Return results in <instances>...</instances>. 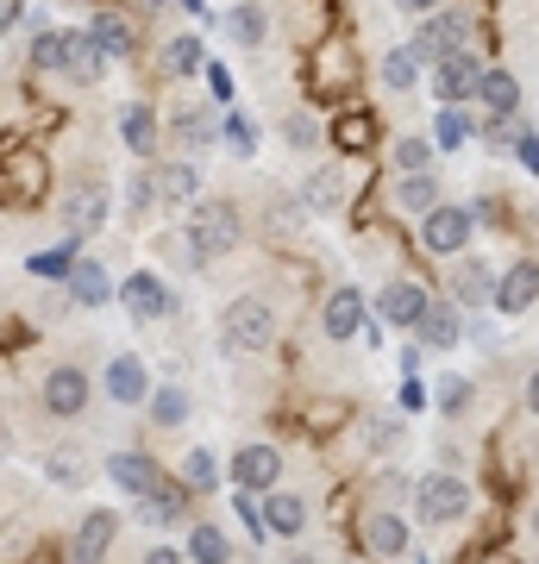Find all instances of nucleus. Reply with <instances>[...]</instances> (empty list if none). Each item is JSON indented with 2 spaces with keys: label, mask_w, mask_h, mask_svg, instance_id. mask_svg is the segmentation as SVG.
<instances>
[{
  "label": "nucleus",
  "mask_w": 539,
  "mask_h": 564,
  "mask_svg": "<svg viewBox=\"0 0 539 564\" xmlns=\"http://www.w3.org/2000/svg\"><path fill=\"white\" fill-rule=\"evenodd\" d=\"M239 239H245L239 207H233V202H195V214H188V232H182L188 258H195V263L233 258V245H239Z\"/></svg>",
  "instance_id": "nucleus-1"
},
{
  "label": "nucleus",
  "mask_w": 539,
  "mask_h": 564,
  "mask_svg": "<svg viewBox=\"0 0 539 564\" xmlns=\"http://www.w3.org/2000/svg\"><path fill=\"white\" fill-rule=\"evenodd\" d=\"M277 339V307L258 302V295H239V302L220 314V345L226 351H263Z\"/></svg>",
  "instance_id": "nucleus-2"
},
{
  "label": "nucleus",
  "mask_w": 539,
  "mask_h": 564,
  "mask_svg": "<svg viewBox=\"0 0 539 564\" xmlns=\"http://www.w3.org/2000/svg\"><path fill=\"white\" fill-rule=\"evenodd\" d=\"M414 508L427 527H445V521H464L471 514V484L452 477V470H433V477H420L414 484Z\"/></svg>",
  "instance_id": "nucleus-3"
},
{
  "label": "nucleus",
  "mask_w": 539,
  "mask_h": 564,
  "mask_svg": "<svg viewBox=\"0 0 539 564\" xmlns=\"http://www.w3.org/2000/svg\"><path fill=\"white\" fill-rule=\"evenodd\" d=\"M420 245H427L433 258H459L464 245H471V207L433 202L427 214H420Z\"/></svg>",
  "instance_id": "nucleus-4"
},
{
  "label": "nucleus",
  "mask_w": 539,
  "mask_h": 564,
  "mask_svg": "<svg viewBox=\"0 0 539 564\" xmlns=\"http://www.w3.org/2000/svg\"><path fill=\"white\" fill-rule=\"evenodd\" d=\"M459 44H471V13H440V7H433V13H420V32H414L408 51H414L420 63H440L445 51H459Z\"/></svg>",
  "instance_id": "nucleus-5"
},
{
  "label": "nucleus",
  "mask_w": 539,
  "mask_h": 564,
  "mask_svg": "<svg viewBox=\"0 0 539 564\" xmlns=\"http://www.w3.org/2000/svg\"><path fill=\"white\" fill-rule=\"evenodd\" d=\"M82 408H88V370H82V364H57V370L44 377V414L82 421Z\"/></svg>",
  "instance_id": "nucleus-6"
},
{
  "label": "nucleus",
  "mask_w": 539,
  "mask_h": 564,
  "mask_svg": "<svg viewBox=\"0 0 539 564\" xmlns=\"http://www.w3.org/2000/svg\"><path fill=\"white\" fill-rule=\"evenodd\" d=\"M477 76H483V57H471V51H445L440 63H433V95L440 101H464V95H477Z\"/></svg>",
  "instance_id": "nucleus-7"
},
{
  "label": "nucleus",
  "mask_w": 539,
  "mask_h": 564,
  "mask_svg": "<svg viewBox=\"0 0 539 564\" xmlns=\"http://www.w3.org/2000/svg\"><path fill=\"white\" fill-rule=\"evenodd\" d=\"M63 226H69V239H95L100 226H107V188H69L63 195Z\"/></svg>",
  "instance_id": "nucleus-8"
},
{
  "label": "nucleus",
  "mask_w": 539,
  "mask_h": 564,
  "mask_svg": "<svg viewBox=\"0 0 539 564\" xmlns=\"http://www.w3.org/2000/svg\"><path fill=\"white\" fill-rule=\"evenodd\" d=\"M282 477V458H277V445H245V452H233V484L239 489H277Z\"/></svg>",
  "instance_id": "nucleus-9"
},
{
  "label": "nucleus",
  "mask_w": 539,
  "mask_h": 564,
  "mask_svg": "<svg viewBox=\"0 0 539 564\" xmlns=\"http://www.w3.org/2000/svg\"><path fill=\"white\" fill-rule=\"evenodd\" d=\"M107 51H100V39L95 32H69V57H63V69L57 76H69V82H82V88H95L100 76H107Z\"/></svg>",
  "instance_id": "nucleus-10"
},
{
  "label": "nucleus",
  "mask_w": 539,
  "mask_h": 564,
  "mask_svg": "<svg viewBox=\"0 0 539 564\" xmlns=\"http://www.w3.org/2000/svg\"><path fill=\"white\" fill-rule=\"evenodd\" d=\"M377 314H382V326H414L420 314H427V289L420 282H382V295H377Z\"/></svg>",
  "instance_id": "nucleus-11"
},
{
  "label": "nucleus",
  "mask_w": 539,
  "mask_h": 564,
  "mask_svg": "<svg viewBox=\"0 0 539 564\" xmlns=\"http://www.w3.org/2000/svg\"><path fill=\"white\" fill-rule=\"evenodd\" d=\"M107 395H114L120 408H139L144 395H151V377H144L139 351H120V358L107 364Z\"/></svg>",
  "instance_id": "nucleus-12"
},
{
  "label": "nucleus",
  "mask_w": 539,
  "mask_h": 564,
  "mask_svg": "<svg viewBox=\"0 0 539 564\" xmlns=\"http://www.w3.org/2000/svg\"><path fill=\"white\" fill-rule=\"evenodd\" d=\"M320 326H326V339H352V333H364V295L352 289V282L326 295V307H320Z\"/></svg>",
  "instance_id": "nucleus-13"
},
{
  "label": "nucleus",
  "mask_w": 539,
  "mask_h": 564,
  "mask_svg": "<svg viewBox=\"0 0 539 564\" xmlns=\"http://www.w3.org/2000/svg\"><path fill=\"white\" fill-rule=\"evenodd\" d=\"M120 302L132 307L139 321H163V314H170V289H163L151 270H132V276L120 282Z\"/></svg>",
  "instance_id": "nucleus-14"
},
{
  "label": "nucleus",
  "mask_w": 539,
  "mask_h": 564,
  "mask_svg": "<svg viewBox=\"0 0 539 564\" xmlns=\"http://www.w3.org/2000/svg\"><path fill=\"white\" fill-rule=\"evenodd\" d=\"M364 545H370L377 558H401V552H408V521L389 514V508H370V514H364Z\"/></svg>",
  "instance_id": "nucleus-15"
},
{
  "label": "nucleus",
  "mask_w": 539,
  "mask_h": 564,
  "mask_svg": "<svg viewBox=\"0 0 539 564\" xmlns=\"http://www.w3.org/2000/svg\"><path fill=\"white\" fill-rule=\"evenodd\" d=\"M533 295H539V270H533V258H520L515 270L496 282V295H489V302H496L502 314H527V307H533Z\"/></svg>",
  "instance_id": "nucleus-16"
},
{
  "label": "nucleus",
  "mask_w": 539,
  "mask_h": 564,
  "mask_svg": "<svg viewBox=\"0 0 539 564\" xmlns=\"http://www.w3.org/2000/svg\"><path fill=\"white\" fill-rule=\"evenodd\" d=\"M120 540V514L114 508H88L76 527V558H107V545Z\"/></svg>",
  "instance_id": "nucleus-17"
},
{
  "label": "nucleus",
  "mask_w": 539,
  "mask_h": 564,
  "mask_svg": "<svg viewBox=\"0 0 539 564\" xmlns=\"http://www.w3.org/2000/svg\"><path fill=\"white\" fill-rule=\"evenodd\" d=\"M420 345H433V351H452V345L464 339V321H459V307H433L427 302V314L414 321Z\"/></svg>",
  "instance_id": "nucleus-18"
},
{
  "label": "nucleus",
  "mask_w": 539,
  "mask_h": 564,
  "mask_svg": "<svg viewBox=\"0 0 539 564\" xmlns=\"http://www.w3.org/2000/svg\"><path fill=\"white\" fill-rule=\"evenodd\" d=\"M301 527H308V502H301V496H289V489H277V496L263 502V533H277V540H295Z\"/></svg>",
  "instance_id": "nucleus-19"
},
{
  "label": "nucleus",
  "mask_w": 539,
  "mask_h": 564,
  "mask_svg": "<svg viewBox=\"0 0 539 564\" xmlns=\"http://www.w3.org/2000/svg\"><path fill=\"white\" fill-rule=\"evenodd\" d=\"M120 139L132 144V158H151V144H158V113H151V101L120 107Z\"/></svg>",
  "instance_id": "nucleus-20"
},
{
  "label": "nucleus",
  "mask_w": 539,
  "mask_h": 564,
  "mask_svg": "<svg viewBox=\"0 0 539 564\" xmlns=\"http://www.w3.org/2000/svg\"><path fill=\"white\" fill-rule=\"evenodd\" d=\"M339 202H345V176L333 163H320L314 176L301 182V207H308V214H333Z\"/></svg>",
  "instance_id": "nucleus-21"
},
{
  "label": "nucleus",
  "mask_w": 539,
  "mask_h": 564,
  "mask_svg": "<svg viewBox=\"0 0 539 564\" xmlns=\"http://www.w3.org/2000/svg\"><path fill=\"white\" fill-rule=\"evenodd\" d=\"M88 32L100 39V51H107V57H132V20H126L120 7H100L95 20H88Z\"/></svg>",
  "instance_id": "nucleus-22"
},
{
  "label": "nucleus",
  "mask_w": 539,
  "mask_h": 564,
  "mask_svg": "<svg viewBox=\"0 0 539 564\" xmlns=\"http://www.w3.org/2000/svg\"><path fill=\"white\" fill-rule=\"evenodd\" d=\"M107 477L120 489H132V496H144V489L158 484V464L144 458V452H114V458H107Z\"/></svg>",
  "instance_id": "nucleus-23"
},
{
  "label": "nucleus",
  "mask_w": 539,
  "mask_h": 564,
  "mask_svg": "<svg viewBox=\"0 0 539 564\" xmlns=\"http://www.w3.org/2000/svg\"><path fill=\"white\" fill-rule=\"evenodd\" d=\"M195 188H201V170H195V163H188V158H170V163H163V170H158V202L182 207V202H188V195H195Z\"/></svg>",
  "instance_id": "nucleus-24"
},
{
  "label": "nucleus",
  "mask_w": 539,
  "mask_h": 564,
  "mask_svg": "<svg viewBox=\"0 0 539 564\" xmlns=\"http://www.w3.org/2000/svg\"><path fill=\"white\" fill-rule=\"evenodd\" d=\"M144 408H151V426H163V433H176L182 421H188V389L182 383H163L144 395Z\"/></svg>",
  "instance_id": "nucleus-25"
},
{
  "label": "nucleus",
  "mask_w": 539,
  "mask_h": 564,
  "mask_svg": "<svg viewBox=\"0 0 539 564\" xmlns=\"http://www.w3.org/2000/svg\"><path fill=\"white\" fill-rule=\"evenodd\" d=\"M477 101L489 107V113H515L520 107V82L508 76V69H483L477 76Z\"/></svg>",
  "instance_id": "nucleus-26"
},
{
  "label": "nucleus",
  "mask_w": 539,
  "mask_h": 564,
  "mask_svg": "<svg viewBox=\"0 0 539 564\" xmlns=\"http://www.w3.org/2000/svg\"><path fill=\"white\" fill-rule=\"evenodd\" d=\"M69 289H76V302L82 307H100L114 289H107V270H100L95 258H82V263H69Z\"/></svg>",
  "instance_id": "nucleus-27"
},
{
  "label": "nucleus",
  "mask_w": 539,
  "mask_h": 564,
  "mask_svg": "<svg viewBox=\"0 0 539 564\" xmlns=\"http://www.w3.org/2000/svg\"><path fill=\"white\" fill-rule=\"evenodd\" d=\"M396 202L408 207V214H427V207L440 202V182H433V170H401V188Z\"/></svg>",
  "instance_id": "nucleus-28"
},
{
  "label": "nucleus",
  "mask_w": 539,
  "mask_h": 564,
  "mask_svg": "<svg viewBox=\"0 0 539 564\" xmlns=\"http://www.w3.org/2000/svg\"><path fill=\"white\" fill-rule=\"evenodd\" d=\"M139 514L151 527H170V521H182V489H163V484H151L139 496Z\"/></svg>",
  "instance_id": "nucleus-29"
},
{
  "label": "nucleus",
  "mask_w": 539,
  "mask_h": 564,
  "mask_svg": "<svg viewBox=\"0 0 539 564\" xmlns=\"http://www.w3.org/2000/svg\"><path fill=\"white\" fill-rule=\"evenodd\" d=\"M452 289H459V302H464V307H483L489 295H496V282H489V270H483V263H471V258L459 263V276H452Z\"/></svg>",
  "instance_id": "nucleus-30"
},
{
  "label": "nucleus",
  "mask_w": 539,
  "mask_h": 564,
  "mask_svg": "<svg viewBox=\"0 0 539 564\" xmlns=\"http://www.w3.org/2000/svg\"><path fill=\"white\" fill-rule=\"evenodd\" d=\"M220 484V458H214V452H207V445H195V452H188V458H182V489H214Z\"/></svg>",
  "instance_id": "nucleus-31"
},
{
  "label": "nucleus",
  "mask_w": 539,
  "mask_h": 564,
  "mask_svg": "<svg viewBox=\"0 0 539 564\" xmlns=\"http://www.w3.org/2000/svg\"><path fill=\"white\" fill-rule=\"evenodd\" d=\"M414 82H420V57H414V51H382V88L408 95Z\"/></svg>",
  "instance_id": "nucleus-32"
},
{
  "label": "nucleus",
  "mask_w": 539,
  "mask_h": 564,
  "mask_svg": "<svg viewBox=\"0 0 539 564\" xmlns=\"http://www.w3.org/2000/svg\"><path fill=\"white\" fill-rule=\"evenodd\" d=\"M226 32L239 44H263V32H270V20H263L258 0H245V7H233V20H226Z\"/></svg>",
  "instance_id": "nucleus-33"
},
{
  "label": "nucleus",
  "mask_w": 539,
  "mask_h": 564,
  "mask_svg": "<svg viewBox=\"0 0 539 564\" xmlns=\"http://www.w3.org/2000/svg\"><path fill=\"white\" fill-rule=\"evenodd\" d=\"M63 57H69V32L63 25H44L39 39H32V63L39 69H63Z\"/></svg>",
  "instance_id": "nucleus-34"
},
{
  "label": "nucleus",
  "mask_w": 539,
  "mask_h": 564,
  "mask_svg": "<svg viewBox=\"0 0 539 564\" xmlns=\"http://www.w3.org/2000/svg\"><path fill=\"white\" fill-rule=\"evenodd\" d=\"M188 558L220 564V558H233V540H226L220 527H195V533H188Z\"/></svg>",
  "instance_id": "nucleus-35"
},
{
  "label": "nucleus",
  "mask_w": 539,
  "mask_h": 564,
  "mask_svg": "<svg viewBox=\"0 0 539 564\" xmlns=\"http://www.w3.org/2000/svg\"><path fill=\"white\" fill-rule=\"evenodd\" d=\"M201 69V39H170L163 44V76H195Z\"/></svg>",
  "instance_id": "nucleus-36"
},
{
  "label": "nucleus",
  "mask_w": 539,
  "mask_h": 564,
  "mask_svg": "<svg viewBox=\"0 0 539 564\" xmlns=\"http://www.w3.org/2000/svg\"><path fill=\"white\" fill-rule=\"evenodd\" d=\"M207 139H214V120H207L201 107H182V113H176V144H182V151H201Z\"/></svg>",
  "instance_id": "nucleus-37"
},
{
  "label": "nucleus",
  "mask_w": 539,
  "mask_h": 564,
  "mask_svg": "<svg viewBox=\"0 0 539 564\" xmlns=\"http://www.w3.org/2000/svg\"><path fill=\"white\" fill-rule=\"evenodd\" d=\"M44 477H51V484H63V489H82V477H88V464H82V452H69V445H63V452H51V464H44Z\"/></svg>",
  "instance_id": "nucleus-38"
},
{
  "label": "nucleus",
  "mask_w": 539,
  "mask_h": 564,
  "mask_svg": "<svg viewBox=\"0 0 539 564\" xmlns=\"http://www.w3.org/2000/svg\"><path fill=\"white\" fill-rule=\"evenodd\" d=\"M370 139H377V126H370V113H345V120L333 126V144H339V151H364Z\"/></svg>",
  "instance_id": "nucleus-39"
},
{
  "label": "nucleus",
  "mask_w": 539,
  "mask_h": 564,
  "mask_svg": "<svg viewBox=\"0 0 539 564\" xmlns=\"http://www.w3.org/2000/svg\"><path fill=\"white\" fill-rule=\"evenodd\" d=\"M433 408H440V414H464V408H471V383H464V377H440V383H433Z\"/></svg>",
  "instance_id": "nucleus-40"
},
{
  "label": "nucleus",
  "mask_w": 539,
  "mask_h": 564,
  "mask_svg": "<svg viewBox=\"0 0 539 564\" xmlns=\"http://www.w3.org/2000/svg\"><path fill=\"white\" fill-rule=\"evenodd\" d=\"M151 207H158V176H132L126 182V214H132V220H139V214H151Z\"/></svg>",
  "instance_id": "nucleus-41"
},
{
  "label": "nucleus",
  "mask_w": 539,
  "mask_h": 564,
  "mask_svg": "<svg viewBox=\"0 0 539 564\" xmlns=\"http://www.w3.org/2000/svg\"><path fill=\"white\" fill-rule=\"evenodd\" d=\"M396 170H433V144L427 139H401L396 144Z\"/></svg>",
  "instance_id": "nucleus-42"
},
{
  "label": "nucleus",
  "mask_w": 539,
  "mask_h": 564,
  "mask_svg": "<svg viewBox=\"0 0 539 564\" xmlns=\"http://www.w3.org/2000/svg\"><path fill=\"white\" fill-rule=\"evenodd\" d=\"M464 139H471V126L459 120V107L445 101V107H440V151H459Z\"/></svg>",
  "instance_id": "nucleus-43"
},
{
  "label": "nucleus",
  "mask_w": 539,
  "mask_h": 564,
  "mask_svg": "<svg viewBox=\"0 0 539 564\" xmlns=\"http://www.w3.org/2000/svg\"><path fill=\"white\" fill-rule=\"evenodd\" d=\"M515 163L539 176V132H520V139H515Z\"/></svg>",
  "instance_id": "nucleus-44"
},
{
  "label": "nucleus",
  "mask_w": 539,
  "mask_h": 564,
  "mask_svg": "<svg viewBox=\"0 0 539 564\" xmlns=\"http://www.w3.org/2000/svg\"><path fill=\"white\" fill-rule=\"evenodd\" d=\"M32 276H69V251H44V258H32Z\"/></svg>",
  "instance_id": "nucleus-45"
},
{
  "label": "nucleus",
  "mask_w": 539,
  "mask_h": 564,
  "mask_svg": "<svg viewBox=\"0 0 539 564\" xmlns=\"http://www.w3.org/2000/svg\"><path fill=\"white\" fill-rule=\"evenodd\" d=\"M282 132H289V144H301V151H308V144H314V139H320V126H314V120H308V113H295V120L282 126Z\"/></svg>",
  "instance_id": "nucleus-46"
},
{
  "label": "nucleus",
  "mask_w": 539,
  "mask_h": 564,
  "mask_svg": "<svg viewBox=\"0 0 539 564\" xmlns=\"http://www.w3.org/2000/svg\"><path fill=\"white\" fill-rule=\"evenodd\" d=\"M370 445H377V452H396V445H401V426H396V421H370Z\"/></svg>",
  "instance_id": "nucleus-47"
},
{
  "label": "nucleus",
  "mask_w": 539,
  "mask_h": 564,
  "mask_svg": "<svg viewBox=\"0 0 539 564\" xmlns=\"http://www.w3.org/2000/svg\"><path fill=\"white\" fill-rule=\"evenodd\" d=\"M226 144L245 158V151H251V126H245V120H226Z\"/></svg>",
  "instance_id": "nucleus-48"
},
{
  "label": "nucleus",
  "mask_w": 539,
  "mask_h": 564,
  "mask_svg": "<svg viewBox=\"0 0 539 564\" xmlns=\"http://www.w3.org/2000/svg\"><path fill=\"white\" fill-rule=\"evenodd\" d=\"M20 13H25V0H0V32H13V25H20Z\"/></svg>",
  "instance_id": "nucleus-49"
},
{
  "label": "nucleus",
  "mask_w": 539,
  "mask_h": 564,
  "mask_svg": "<svg viewBox=\"0 0 539 564\" xmlns=\"http://www.w3.org/2000/svg\"><path fill=\"white\" fill-rule=\"evenodd\" d=\"M396 7H401V13H414V20H420V13H433L440 0H396Z\"/></svg>",
  "instance_id": "nucleus-50"
},
{
  "label": "nucleus",
  "mask_w": 539,
  "mask_h": 564,
  "mask_svg": "<svg viewBox=\"0 0 539 564\" xmlns=\"http://www.w3.org/2000/svg\"><path fill=\"white\" fill-rule=\"evenodd\" d=\"M527 408H533V414H539V370H533V377H527Z\"/></svg>",
  "instance_id": "nucleus-51"
},
{
  "label": "nucleus",
  "mask_w": 539,
  "mask_h": 564,
  "mask_svg": "<svg viewBox=\"0 0 539 564\" xmlns=\"http://www.w3.org/2000/svg\"><path fill=\"white\" fill-rule=\"evenodd\" d=\"M533 540H539V508H533Z\"/></svg>",
  "instance_id": "nucleus-52"
},
{
  "label": "nucleus",
  "mask_w": 539,
  "mask_h": 564,
  "mask_svg": "<svg viewBox=\"0 0 539 564\" xmlns=\"http://www.w3.org/2000/svg\"><path fill=\"white\" fill-rule=\"evenodd\" d=\"M188 7H201V0H188Z\"/></svg>",
  "instance_id": "nucleus-53"
}]
</instances>
